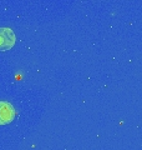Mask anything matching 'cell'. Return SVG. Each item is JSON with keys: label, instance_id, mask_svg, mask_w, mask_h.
<instances>
[{"label": "cell", "instance_id": "6da1fadb", "mask_svg": "<svg viewBox=\"0 0 142 150\" xmlns=\"http://www.w3.org/2000/svg\"><path fill=\"white\" fill-rule=\"evenodd\" d=\"M15 118V109L8 101H0V125H8Z\"/></svg>", "mask_w": 142, "mask_h": 150}, {"label": "cell", "instance_id": "7a4b0ae2", "mask_svg": "<svg viewBox=\"0 0 142 150\" xmlns=\"http://www.w3.org/2000/svg\"><path fill=\"white\" fill-rule=\"evenodd\" d=\"M15 44V34L10 28H0V50H9Z\"/></svg>", "mask_w": 142, "mask_h": 150}]
</instances>
